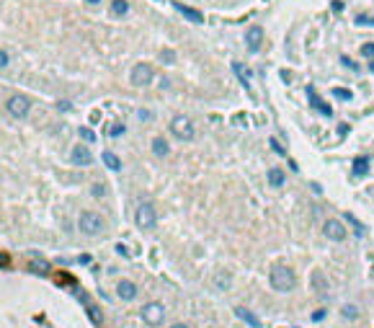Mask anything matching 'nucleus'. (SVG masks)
I'll return each instance as SVG.
<instances>
[{
  "label": "nucleus",
  "instance_id": "obj_22",
  "mask_svg": "<svg viewBox=\"0 0 374 328\" xmlns=\"http://www.w3.org/2000/svg\"><path fill=\"white\" fill-rule=\"evenodd\" d=\"M230 284H232V277L227 274V271H220V274L214 277V287L217 289H230Z\"/></svg>",
  "mask_w": 374,
  "mask_h": 328
},
{
  "label": "nucleus",
  "instance_id": "obj_21",
  "mask_svg": "<svg viewBox=\"0 0 374 328\" xmlns=\"http://www.w3.org/2000/svg\"><path fill=\"white\" fill-rule=\"evenodd\" d=\"M104 163H106V168H111V171H122V160H119V155H114L111 150L104 153Z\"/></svg>",
  "mask_w": 374,
  "mask_h": 328
},
{
  "label": "nucleus",
  "instance_id": "obj_24",
  "mask_svg": "<svg viewBox=\"0 0 374 328\" xmlns=\"http://www.w3.org/2000/svg\"><path fill=\"white\" fill-rule=\"evenodd\" d=\"M341 315L346 318V321H356V318H359V307L356 305H343Z\"/></svg>",
  "mask_w": 374,
  "mask_h": 328
},
{
  "label": "nucleus",
  "instance_id": "obj_43",
  "mask_svg": "<svg viewBox=\"0 0 374 328\" xmlns=\"http://www.w3.org/2000/svg\"><path fill=\"white\" fill-rule=\"evenodd\" d=\"M85 3H90V5H96V3H101V0H85Z\"/></svg>",
  "mask_w": 374,
  "mask_h": 328
},
{
  "label": "nucleus",
  "instance_id": "obj_32",
  "mask_svg": "<svg viewBox=\"0 0 374 328\" xmlns=\"http://www.w3.org/2000/svg\"><path fill=\"white\" fill-rule=\"evenodd\" d=\"M356 23H359V26H374V18H367V16H356Z\"/></svg>",
  "mask_w": 374,
  "mask_h": 328
},
{
  "label": "nucleus",
  "instance_id": "obj_11",
  "mask_svg": "<svg viewBox=\"0 0 374 328\" xmlns=\"http://www.w3.org/2000/svg\"><path fill=\"white\" fill-rule=\"evenodd\" d=\"M307 98H310V104H312V106H315V109H317V111H320L323 116H333V109L328 106L320 96H317V90H315L312 86H307Z\"/></svg>",
  "mask_w": 374,
  "mask_h": 328
},
{
  "label": "nucleus",
  "instance_id": "obj_36",
  "mask_svg": "<svg viewBox=\"0 0 374 328\" xmlns=\"http://www.w3.org/2000/svg\"><path fill=\"white\" fill-rule=\"evenodd\" d=\"M343 65H346V67H351V70H359V65H356L353 60H349V57H343Z\"/></svg>",
  "mask_w": 374,
  "mask_h": 328
},
{
  "label": "nucleus",
  "instance_id": "obj_12",
  "mask_svg": "<svg viewBox=\"0 0 374 328\" xmlns=\"http://www.w3.org/2000/svg\"><path fill=\"white\" fill-rule=\"evenodd\" d=\"M310 284H312L315 295H320V297H325L328 289H331V284H328V277L323 274V271H312V277H310Z\"/></svg>",
  "mask_w": 374,
  "mask_h": 328
},
{
  "label": "nucleus",
  "instance_id": "obj_19",
  "mask_svg": "<svg viewBox=\"0 0 374 328\" xmlns=\"http://www.w3.org/2000/svg\"><path fill=\"white\" fill-rule=\"evenodd\" d=\"M152 153H155L158 158H166L168 153H170V148H168V142L163 140V137H155V140H152Z\"/></svg>",
  "mask_w": 374,
  "mask_h": 328
},
{
  "label": "nucleus",
  "instance_id": "obj_41",
  "mask_svg": "<svg viewBox=\"0 0 374 328\" xmlns=\"http://www.w3.org/2000/svg\"><path fill=\"white\" fill-rule=\"evenodd\" d=\"M323 315H325V310H317V313L312 315V321H323Z\"/></svg>",
  "mask_w": 374,
  "mask_h": 328
},
{
  "label": "nucleus",
  "instance_id": "obj_2",
  "mask_svg": "<svg viewBox=\"0 0 374 328\" xmlns=\"http://www.w3.org/2000/svg\"><path fill=\"white\" fill-rule=\"evenodd\" d=\"M170 132H173V137L181 140V142H191V140H194V134H196L194 122H191L188 116H184V114L173 116V122H170Z\"/></svg>",
  "mask_w": 374,
  "mask_h": 328
},
{
  "label": "nucleus",
  "instance_id": "obj_10",
  "mask_svg": "<svg viewBox=\"0 0 374 328\" xmlns=\"http://www.w3.org/2000/svg\"><path fill=\"white\" fill-rule=\"evenodd\" d=\"M245 44H248L250 52L261 49V44H263V29H261V26H250V29L245 31Z\"/></svg>",
  "mask_w": 374,
  "mask_h": 328
},
{
  "label": "nucleus",
  "instance_id": "obj_8",
  "mask_svg": "<svg viewBox=\"0 0 374 328\" xmlns=\"http://www.w3.org/2000/svg\"><path fill=\"white\" fill-rule=\"evenodd\" d=\"M323 233H325L328 241H335V243H341V241L346 238V227H343L341 220H325Z\"/></svg>",
  "mask_w": 374,
  "mask_h": 328
},
{
  "label": "nucleus",
  "instance_id": "obj_7",
  "mask_svg": "<svg viewBox=\"0 0 374 328\" xmlns=\"http://www.w3.org/2000/svg\"><path fill=\"white\" fill-rule=\"evenodd\" d=\"M163 318H166V307H163L160 303H147L142 307V321L147 326H160Z\"/></svg>",
  "mask_w": 374,
  "mask_h": 328
},
{
  "label": "nucleus",
  "instance_id": "obj_18",
  "mask_svg": "<svg viewBox=\"0 0 374 328\" xmlns=\"http://www.w3.org/2000/svg\"><path fill=\"white\" fill-rule=\"evenodd\" d=\"M266 181H269V184H271L273 189H279L281 184H284V171H281V168H269Z\"/></svg>",
  "mask_w": 374,
  "mask_h": 328
},
{
  "label": "nucleus",
  "instance_id": "obj_35",
  "mask_svg": "<svg viewBox=\"0 0 374 328\" xmlns=\"http://www.w3.org/2000/svg\"><path fill=\"white\" fill-rule=\"evenodd\" d=\"M57 109H60V111H70L72 104H70V101H60V104H57Z\"/></svg>",
  "mask_w": 374,
  "mask_h": 328
},
{
  "label": "nucleus",
  "instance_id": "obj_39",
  "mask_svg": "<svg viewBox=\"0 0 374 328\" xmlns=\"http://www.w3.org/2000/svg\"><path fill=\"white\" fill-rule=\"evenodd\" d=\"M93 194H96V197H104V186L96 184V186H93Z\"/></svg>",
  "mask_w": 374,
  "mask_h": 328
},
{
  "label": "nucleus",
  "instance_id": "obj_44",
  "mask_svg": "<svg viewBox=\"0 0 374 328\" xmlns=\"http://www.w3.org/2000/svg\"><path fill=\"white\" fill-rule=\"evenodd\" d=\"M369 70H372V72H374V62H372V65H369Z\"/></svg>",
  "mask_w": 374,
  "mask_h": 328
},
{
  "label": "nucleus",
  "instance_id": "obj_4",
  "mask_svg": "<svg viewBox=\"0 0 374 328\" xmlns=\"http://www.w3.org/2000/svg\"><path fill=\"white\" fill-rule=\"evenodd\" d=\"M78 227H80L83 235H98L104 230V217L98 212H83L80 220H78Z\"/></svg>",
  "mask_w": 374,
  "mask_h": 328
},
{
  "label": "nucleus",
  "instance_id": "obj_16",
  "mask_svg": "<svg viewBox=\"0 0 374 328\" xmlns=\"http://www.w3.org/2000/svg\"><path fill=\"white\" fill-rule=\"evenodd\" d=\"M369 173V158L367 155H359L356 160H353V176L361 178V176H367Z\"/></svg>",
  "mask_w": 374,
  "mask_h": 328
},
{
  "label": "nucleus",
  "instance_id": "obj_29",
  "mask_svg": "<svg viewBox=\"0 0 374 328\" xmlns=\"http://www.w3.org/2000/svg\"><path fill=\"white\" fill-rule=\"evenodd\" d=\"M333 96L341 98V101H351V90H343V88H333Z\"/></svg>",
  "mask_w": 374,
  "mask_h": 328
},
{
  "label": "nucleus",
  "instance_id": "obj_23",
  "mask_svg": "<svg viewBox=\"0 0 374 328\" xmlns=\"http://www.w3.org/2000/svg\"><path fill=\"white\" fill-rule=\"evenodd\" d=\"M111 13L114 16H126L129 13V3H126V0H111Z\"/></svg>",
  "mask_w": 374,
  "mask_h": 328
},
{
  "label": "nucleus",
  "instance_id": "obj_9",
  "mask_svg": "<svg viewBox=\"0 0 374 328\" xmlns=\"http://www.w3.org/2000/svg\"><path fill=\"white\" fill-rule=\"evenodd\" d=\"M70 163L72 166H90L93 163V155H90V150L88 148H83V145H78V148H72V153H70Z\"/></svg>",
  "mask_w": 374,
  "mask_h": 328
},
{
  "label": "nucleus",
  "instance_id": "obj_1",
  "mask_svg": "<svg viewBox=\"0 0 374 328\" xmlns=\"http://www.w3.org/2000/svg\"><path fill=\"white\" fill-rule=\"evenodd\" d=\"M269 282H271V287L276 289V292H291V289L297 287V277H294V271H291L289 266H281V263L271 269Z\"/></svg>",
  "mask_w": 374,
  "mask_h": 328
},
{
  "label": "nucleus",
  "instance_id": "obj_25",
  "mask_svg": "<svg viewBox=\"0 0 374 328\" xmlns=\"http://www.w3.org/2000/svg\"><path fill=\"white\" fill-rule=\"evenodd\" d=\"M88 315L93 318V323H96V326H101L104 315H101V307H98V305H88Z\"/></svg>",
  "mask_w": 374,
  "mask_h": 328
},
{
  "label": "nucleus",
  "instance_id": "obj_37",
  "mask_svg": "<svg viewBox=\"0 0 374 328\" xmlns=\"http://www.w3.org/2000/svg\"><path fill=\"white\" fill-rule=\"evenodd\" d=\"M8 261H11V259H8V253H3V251H0V269H3V266H8Z\"/></svg>",
  "mask_w": 374,
  "mask_h": 328
},
{
  "label": "nucleus",
  "instance_id": "obj_27",
  "mask_svg": "<svg viewBox=\"0 0 374 328\" xmlns=\"http://www.w3.org/2000/svg\"><path fill=\"white\" fill-rule=\"evenodd\" d=\"M124 132H126V127H124V124H114V127H108V130H106L108 137H122Z\"/></svg>",
  "mask_w": 374,
  "mask_h": 328
},
{
  "label": "nucleus",
  "instance_id": "obj_31",
  "mask_svg": "<svg viewBox=\"0 0 374 328\" xmlns=\"http://www.w3.org/2000/svg\"><path fill=\"white\" fill-rule=\"evenodd\" d=\"M8 62H11V57H8V52H5V49H0V70L8 67Z\"/></svg>",
  "mask_w": 374,
  "mask_h": 328
},
{
  "label": "nucleus",
  "instance_id": "obj_28",
  "mask_svg": "<svg viewBox=\"0 0 374 328\" xmlns=\"http://www.w3.org/2000/svg\"><path fill=\"white\" fill-rule=\"evenodd\" d=\"M346 220H349L351 225H353V233H356V235H364V225L356 220V217H353V215H349V212H346Z\"/></svg>",
  "mask_w": 374,
  "mask_h": 328
},
{
  "label": "nucleus",
  "instance_id": "obj_17",
  "mask_svg": "<svg viewBox=\"0 0 374 328\" xmlns=\"http://www.w3.org/2000/svg\"><path fill=\"white\" fill-rule=\"evenodd\" d=\"M29 271H34V274H39V277H47V274H49V263H47V261H42V259L34 253V261H31Z\"/></svg>",
  "mask_w": 374,
  "mask_h": 328
},
{
  "label": "nucleus",
  "instance_id": "obj_33",
  "mask_svg": "<svg viewBox=\"0 0 374 328\" xmlns=\"http://www.w3.org/2000/svg\"><path fill=\"white\" fill-rule=\"evenodd\" d=\"M116 251H119V256H124V259H129V256H132V251L126 248L124 243H119V245H116Z\"/></svg>",
  "mask_w": 374,
  "mask_h": 328
},
{
  "label": "nucleus",
  "instance_id": "obj_13",
  "mask_svg": "<svg viewBox=\"0 0 374 328\" xmlns=\"http://www.w3.org/2000/svg\"><path fill=\"white\" fill-rule=\"evenodd\" d=\"M173 8L184 16V18H188L191 23H204V13L202 11H196V8H188V5H184V3H173Z\"/></svg>",
  "mask_w": 374,
  "mask_h": 328
},
{
  "label": "nucleus",
  "instance_id": "obj_5",
  "mask_svg": "<svg viewBox=\"0 0 374 328\" xmlns=\"http://www.w3.org/2000/svg\"><path fill=\"white\" fill-rule=\"evenodd\" d=\"M5 106H8V114L11 116H16V119H26V116H29V109H31V101L26 96L16 93V96H11L5 101Z\"/></svg>",
  "mask_w": 374,
  "mask_h": 328
},
{
  "label": "nucleus",
  "instance_id": "obj_20",
  "mask_svg": "<svg viewBox=\"0 0 374 328\" xmlns=\"http://www.w3.org/2000/svg\"><path fill=\"white\" fill-rule=\"evenodd\" d=\"M232 70H235V75L240 78V83H243L245 88H250V70H243L240 62H232Z\"/></svg>",
  "mask_w": 374,
  "mask_h": 328
},
{
  "label": "nucleus",
  "instance_id": "obj_15",
  "mask_svg": "<svg viewBox=\"0 0 374 328\" xmlns=\"http://www.w3.org/2000/svg\"><path fill=\"white\" fill-rule=\"evenodd\" d=\"M235 315H238L243 323H248L250 328H261V321H258V318H255L250 310H245V307H235Z\"/></svg>",
  "mask_w": 374,
  "mask_h": 328
},
{
  "label": "nucleus",
  "instance_id": "obj_26",
  "mask_svg": "<svg viewBox=\"0 0 374 328\" xmlns=\"http://www.w3.org/2000/svg\"><path fill=\"white\" fill-rule=\"evenodd\" d=\"M78 134H80V137H83L85 142H96V132L88 130V127H78Z\"/></svg>",
  "mask_w": 374,
  "mask_h": 328
},
{
  "label": "nucleus",
  "instance_id": "obj_40",
  "mask_svg": "<svg viewBox=\"0 0 374 328\" xmlns=\"http://www.w3.org/2000/svg\"><path fill=\"white\" fill-rule=\"evenodd\" d=\"M333 11H335V13L343 11V3H341V0H333Z\"/></svg>",
  "mask_w": 374,
  "mask_h": 328
},
{
  "label": "nucleus",
  "instance_id": "obj_42",
  "mask_svg": "<svg viewBox=\"0 0 374 328\" xmlns=\"http://www.w3.org/2000/svg\"><path fill=\"white\" fill-rule=\"evenodd\" d=\"M170 328H188L186 323H176V326H170Z\"/></svg>",
  "mask_w": 374,
  "mask_h": 328
},
{
  "label": "nucleus",
  "instance_id": "obj_30",
  "mask_svg": "<svg viewBox=\"0 0 374 328\" xmlns=\"http://www.w3.org/2000/svg\"><path fill=\"white\" fill-rule=\"evenodd\" d=\"M269 145L273 148V153H279V155H287V150H284V148H281V145H279V140H276V137H271V140H269Z\"/></svg>",
  "mask_w": 374,
  "mask_h": 328
},
{
  "label": "nucleus",
  "instance_id": "obj_14",
  "mask_svg": "<svg viewBox=\"0 0 374 328\" xmlns=\"http://www.w3.org/2000/svg\"><path fill=\"white\" fill-rule=\"evenodd\" d=\"M116 295H119L122 300H134L137 297V284L129 279H122L119 284H116Z\"/></svg>",
  "mask_w": 374,
  "mask_h": 328
},
{
  "label": "nucleus",
  "instance_id": "obj_34",
  "mask_svg": "<svg viewBox=\"0 0 374 328\" xmlns=\"http://www.w3.org/2000/svg\"><path fill=\"white\" fill-rule=\"evenodd\" d=\"M361 54H364V57H374V44H364Z\"/></svg>",
  "mask_w": 374,
  "mask_h": 328
},
{
  "label": "nucleus",
  "instance_id": "obj_3",
  "mask_svg": "<svg viewBox=\"0 0 374 328\" xmlns=\"http://www.w3.org/2000/svg\"><path fill=\"white\" fill-rule=\"evenodd\" d=\"M134 222L140 230H152L155 222H158V215H155V207L150 202H142L140 207H137V212H134Z\"/></svg>",
  "mask_w": 374,
  "mask_h": 328
},
{
  "label": "nucleus",
  "instance_id": "obj_6",
  "mask_svg": "<svg viewBox=\"0 0 374 328\" xmlns=\"http://www.w3.org/2000/svg\"><path fill=\"white\" fill-rule=\"evenodd\" d=\"M152 78H155V72H152V65H147V62H140V65L132 67V86L145 88L152 83Z\"/></svg>",
  "mask_w": 374,
  "mask_h": 328
},
{
  "label": "nucleus",
  "instance_id": "obj_38",
  "mask_svg": "<svg viewBox=\"0 0 374 328\" xmlns=\"http://www.w3.org/2000/svg\"><path fill=\"white\" fill-rule=\"evenodd\" d=\"M160 57H163V60H166V62H173V57H176V54H173V52H168V49H166V52H163V54H160Z\"/></svg>",
  "mask_w": 374,
  "mask_h": 328
}]
</instances>
